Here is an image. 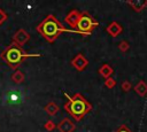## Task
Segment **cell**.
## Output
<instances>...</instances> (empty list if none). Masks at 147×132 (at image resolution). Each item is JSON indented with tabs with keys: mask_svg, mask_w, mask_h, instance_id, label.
I'll use <instances>...</instances> for the list:
<instances>
[{
	"mask_svg": "<svg viewBox=\"0 0 147 132\" xmlns=\"http://www.w3.org/2000/svg\"><path fill=\"white\" fill-rule=\"evenodd\" d=\"M37 31L49 42H53L62 32H77L78 33L77 30L65 29L54 15H47L46 18L40 24H38Z\"/></svg>",
	"mask_w": 147,
	"mask_h": 132,
	"instance_id": "obj_1",
	"label": "cell"
},
{
	"mask_svg": "<svg viewBox=\"0 0 147 132\" xmlns=\"http://www.w3.org/2000/svg\"><path fill=\"white\" fill-rule=\"evenodd\" d=\"M64 95L68 98V102L64 104V109L76 121H80L92 109L91 103L82 94L76 93L72 96H69L68 93H64Z\"/></svg>",
	"mask_w": 147,
	"mask_h": 132,
	"instance_id": "obj_2",
	"label": "cell"
},
{
	"mask_svg": "<svg viewBox=\"0 0 147 132\" xmlns=\"http://www.w3.org/2000/svg\"><path fill=\"white\" fill-rule=\"evenodd\" d=\"M32 56H40L39 54H29L25 53L21 46H18L15 42H11L1 54V59L11 68V69H17L21 63L26 59V57H32Z\"/></svg>",
	"mask_w": 147,
	"mask_h": 132,
	"instance_id": "obj_3",
	"label": "cell"
},
{
	"mask_svg": "<svg viewBox=\"0 0 147 132\" xmlns=\"http://www.w3.org/2000/svg\"><path fill=\"white\" fill-rule=\"evenodd\" d=\"M98 25H99V23L96 21H94L93 17L88 13L83 11L80 14V17H79L76 30L80 34H90L94 30V28H96Z\"/></svg>",
	"mask_w": 147,
	"mask_h": 132,
	"instance_id": "obj_4",
	"label": "cell"
},
{
	"mask_svg": "<svg viewBox=\"0 0 147 132\" xmlns=\"http://www.w3.org/2000/svg\"><path fill=\"white\" fill-rule=\"evenodd\" d=\"M5 101L7 104L10 106H17L24 102V93L22 90L18 88H11L6 92L5 94Z\"/></svg>",
	"mask_w": 147,
	"mask_h": 132,
	"instance_id": "obj_5",
	"label": "cell"
},
{
	"mask_svg": "<svg viewBox=\"0 0 147 132\" xmlns=\"http://www.w3.org/2000/svg\"><path fill=\"white\" fill-rule=\"evenodd\" d=\"M71 65L77 70V71H83L87 65H88V61L87 59H85V56L83 54H77L72 60H71Z\"/></svg>",
	"mask_w": 147,
	"mask_h": 132,
	"instance_id": "obj_6",
	"label": "cell"
},
{
	"mask_svg": "<svg viewBox=\"0 0 147 132\" xmlns=\"http://www.w3.org/2000/svg\"><path fill=\"white\" fill-rule=\"evenodd\" d=\"M30 39V34L24 30V29H20L16 31V33L13 36V42L17 44L18 46H23L24 44H26Z\"/></svg>",
	"mask_w": 147,
	"mask_h": 132,
	"instance_id": "obj_7",
	"label": "cell"
},
{
	"mask_svg": "<svg viewBox=\"0 0 147 132\" xmlns=\"http://www.w3.org/2000/svg\"><path fill=\"white\" fill-rule=\"evenodd\" d=\"M80 14H82V13H79V11L76 10V9H74V10H71V11L65 16L64 22H65L67 24H69L71 28H77V24H78Z\"/></svg>",
	"mask_w": 147,
	"mask_h": 132,
	"instance_id": "obj_8",
	"label": "cell"
},
{
	"mask_svg": "<svg viewBox=\"0 0 147 132\" xmlns=\"http://www.w3.org/2000/svg\"><path fill=\"white\" fill-rule=\"evenodd\" d=\"M76 129L75 124L71 122L69 118H63L59 124H57V130L60 132H74Z\"/></svg>",
	"mask_w": 147,
	"mask_h": 132,
	"instance_id": "obj_9",
	"label": "cell"
},
{
	"mask_svg": "<svg viewBox=\"0 0 147 132\" xmlns=\"http://www.w3.org/2000/svg\"><path fill=\"white\" fill-rule=\"evenodd\" d=\"M107 32L111 36V37H117L122 31H123V28H122V25L118 23V22H116V21H114V22H111L108 26H107Z\"/></svg>",
	"mask_w": 147,
	"mask_h": 132,
	"instance_id": "obj_10",
	"label": "cell"
},
{
	"mask_svg": "<svg viewBox=\"0 0 147 132\" xmlns=\"http://www.w3.org/2000/svg\"><path fill=\"white\" fill-rule=\"evenodd\" d=\"M44 110H45L48 115H51V116H55V115L59 112L60 108H59V106H57L54 101H51V102H48V103L45 106Z\"/></svg>",
	"mask_w": 147,
	"mask_h": 132,
	"instance_id": "obj_11",
	"label": "cell"
},
{
	"mask_svg": "<svg viewBox=\"0 0 147 132\" xmlns=\"http://www.w3.org/2000/svg\"><path fill=\"white\" fill-rule=\"evenodd\" d=\"M113 72H114V71H113V68H111L109 64H102V65L99 68V73H100L105 79L111 77Z\"/></svg>",
	"mask_w": 147,
	"mask_h": 132,
	"instance_id": "obj_12",
	"label": "cell"
},
{
	"mask_svg": "<svg viewBox=\"0 0 147 132\" xmlns=\"http://www.w3.org/2000/svg\"><path fill=\"white\" fill-rule=\"evenodd\" d=\"M134 91L137 92L138 95L140 96H146L147 95V84L144 80L138 81V84L134 86Z\"/></svg>",
	"mask_w": 147,
	"mask_h": 132,
	"instance_id": "obj_13",
	"label": "cell"
},
{
	"mask_svg": "<svg viewBox=\"0 0 147 132\" xmlns=\"http://www.w3.org/2000/svg\"><path fill=\"white\" fill-rule=\"evenodd\" d=\"M127 3L130 6H132V8L136 11H140L147 6V1H133V2L132 1H127Z\"/></svg>",
	"mask_w": 147,
	"mask_h": 132,
	"instance_id": "obj_14",
	"label": "cell"
},
{
	"mask_svg": "<svg viewBox=\"0 0 147 132\" xmlns=\"http://www.w3.org/2000/svg\"><path fill=\"white\" fill-rule=\"evenodd\" d=\"M11 80L15 83V84H21L24 81V73L20 70H16L13 75H11Z\"/></svg>",
	"mask_w": 147,
	"mask_h": 132,
	"instance_id": "obj_15",
	"label": "cell"
},
{
	"mask_svg": "<svg viewBox=\"0 0 147 132\" xmlns=\"http://www.w3.org/2000/svg\"><path fill=\"white\" fill-rule=\"evenodd\" d=\"M105 86L107 88H113L116 86V80L113 78V77H109L107 79H105Z\"/></svg>",
	"mask_w": 147,
	"mask_h": 132,
	"instance_id": "obj_16",
	"label": "cell"
},
{
	"mask_svg": "<svg viewBox=\"0 0 147 132\" xmlns=\"http://www.w3.org/2000/svg\"><path fill=\"white\" fill-rule=\"evenodd\" d=\"M44 127H45L47 131H49V132H51V131H53V130H54L55 127H57V126L55 125V123H54L53 121L48 119V121H47V122L44 124Z\"/></svg>",
	"mask_w": 147,
	"mask_h": 132,
	"instance_id": "obj_17",
	"label": "cell"
},
{
	"mask_svg": "<svg viewBox=\"0 0 147 132\" xmlns=\"http://www.w3.org/2000/svg\"><path fill=\"white\" fill-rule=\"evenodd\" d=\"M118 47H119V51H121V52H126V51L130 48V45H129V42H127V41L122 40V41L119 42Z\"/></svg>",
	"mask_w": 147,
	"mask_h": 132,
	"instance_id": "obj_18",
	"label": "cell"
},
{
	"mask_svg": "<svg viewBox=\"0 0 147 132\" xmlns=\"http://www.w3.org/2000/svg\"><path fill=\"white\" fill-rule=\"evenodd\" d=\"M121 87H122V90L124 91V92H129L130 90H131V83L129 81V80H124L123 83H122V85H121Z\"/></svg>",
	"mask_w": 147,
	"mask_h": 132,
	"instance_id": "obj_19",
	"label": "cell"
},
{
	"mask_svg": "<svg viewBox=\"0 0 147 132\" xmlns=\"http://www.w3.org/2000/svg\"><path fill=\"white\" fill-rule=\"evenodd\" d=\"M7 21V14L0 8V25L3 23V22H6Z\"/></svg>",
	"mask_w": 147,
	"mask_h": 132,
	"instance_id": "obj_20",
	"label": "cell"
},
{
	"mask_svg": "<svg viewBox=\"0 0 147 132\" xmlns=\"http://www.w3.org/2000/svg\"><path fill=\"white\" fill-rule=\"evenodd\" d=\"M115 132H131V130H130V129H127V126L122 125V126H119Z\"/></svg>",
	"mask_w": 147,
	"mask_h": 132,
	"instance_id": "obj_21",
	"label": "cell"
}]
</instances>
